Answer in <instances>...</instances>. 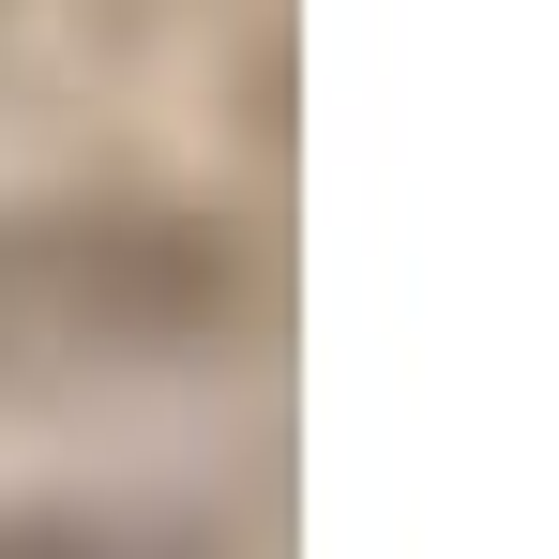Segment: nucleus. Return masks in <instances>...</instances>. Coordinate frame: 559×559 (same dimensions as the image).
<instances>
[{
	"label": "nucleus",
	"instance_id": "nucleus-1",
	"mask_svg": "<svg viewBox=\"0 0 559 559\" xmlns=\"http://www.w3.org/2000/svg\"><path fill=\"white\" fill-rule=\"evenodd\" d=\"M0 559H92V545H61V530H15V545H0Z\"/></svg>",
	"mask_w": 559,
	"mask_h": 559
}]
</instances>
